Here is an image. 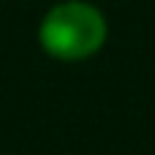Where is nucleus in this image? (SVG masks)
<instances>
[{
  "label": "nucleus",
  "instance_id": "nucleus-1",
  "mask_svg": "<svg viewBox=\"0 0 155 155\" xmlns=\"http://www.w3.org/2000/svg\"><path fill=\"white\" fill-rule=\"evenodd\" d=\"M106 35V16L84 0H63L52 5L38 27V44L44 52L63 63H79L98 54Z\"/></svg>",
  "mask_w": 155,
  "mask_h": 155
}]
</instances>
